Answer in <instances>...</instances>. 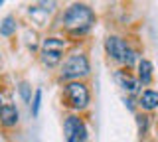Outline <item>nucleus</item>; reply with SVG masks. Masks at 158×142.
<instances>
[{
  "label": "nucleus",
  "mask_w": 158,
  "mask_h": 142,
  "mask_svg": "<svg viewBox=\"0 0 158 142\" xmlns=\"http://www.w3.org/2000/svg\"><path fill=\"white\" fill-rule=\"evenodd\" d=\"M95 22V14L85 4H73L63 14V26L73 34H83Z\"/></svg>",
  "instance_id": "nucleus-1"
},
{
  "label": "nucleus",
  "mask_w": 158,
  "mask_h": 142,
  "mask_svg": "<svg viewBox=\"0 0 158 142\" xmlns=\"http://www.w3.org/2000/svg\"><path fill=\"white\" fill-rule=\"evenodd\" d=\"M85 75H89V59L83 53L69 55L61 67V77L63 79H79Z\"/></svg>",
  "instance_id": "nucleus-2"
},
{
  "label": "nucleus",
  "mask_w": 158,
  "mask_h": 142,
  "mask_svg": "<svg viewBox=\"0 0 158 142\" xmlns=\"http://www.w3.org/2000/svg\"><path fill=\"white\" fill-rule=\"evenodd\" d=\"M65 51V42L59 38H48L42 43V63L48 67H56L63 57Z\"/></svg>",
  "instance_id": "nucleus-3"
},
{
  "label": "nucleus",
  "mask_w": 158,
  "mask_h": 142,
  "mask_svg": "<svg viewBox=\"0 0 158 142\" xmlns=\"http://www.w3.org/2000/svg\"><path fill=\"white\" fill-rule=\"evenodd\" d=\"M105 47H107V53L113 57V59L123 61V63H127V65L135 61V51H132L131 47L127 46V42L121 40V38H117V36L107 38Z\"/></svg>",
  "instance_id": "nucleus-4"
},
{
  "label": "nucleus",
  "mask_w": 158,
  "mask_h": 142,
  "mask_svg": "<svg viewBox=\"0 0 158 142\" xmlns=\"http://www.w3.org/2000/svg\"><path fill=\"white\" fill-rule=\"evenodd\" d=\"M65 99L69 101V105L73 109H85L89 103V91L83 83L71 81L65 85Z\"/></svg>",
  "instance_id": "nucleus-5"
},
{
  "label": "nucleus",
  "mask_w": 158,
  "mask_h": 142,
  "mask_svg": "<svg viewBox=\"0 0 158 142\" xmlns=\"http://www.w3.org/2000/svg\"><path fill=\"white\" fill-rule=\"evenodd\" d=\"M63 134L67 142H85L87 138V128L81 119L77 116H67L63 122Z\"/></svg>",
  "instance_id": "nucleus-6"
},
{
  "label": "nucleus",
  "mask_w": 158,
  "mask_h": 142,
  "mask_svg": "<svg viewBox=\"0 0 158 142\" xmlns=\"http://www.w3.org/2000/svg\"><path fill=\"white\" fill-rule=\"evenodd\" d=\"M0 122L4 126H14L18 122V109L12 105H2L0 109Z\"/></svg>",
  "instance_id": "nucleus-7"
},
{
  "label": "nucleus",
  "mask_w": 158,
  "mask_h": 142,
  "mask_svg": "<svg viewBox=\"0 0 158 142\" xmlns=\"http://www.w3.org/2000/svg\"><path fill=\"white\" fill-rule=\"evenodd\" d=\"M140 107L142 109H146V111H152V109H156L158 107V93L156 91H144L140 95Z\"/></svg>",
  "instance_id": "nucleus-8"
},
{
  "label": "nucleus",
  "mask_w": 158,
  "mask_h": 142,
  "mask_svg": "<svg viewBox=\"0 0 158 142\" xmlns=\"http://www.w3.org/2000/svg\"><path fill=\"white\" fill-rule=\"evenodd\" d=\"M138 79L144 85H148L152 81V63L150 61H146V59L138 61Z\"/></svg>",
  "instance_id": "nucleus-9"
},
{
  "label": "nucleus",
  "mask_w": 158,
  "mask_h": 142,
  "mask_svg": "<svg viewBox=\"0 0 158 142\" xmlns=\"http://www.w3.org/2000/svg\"><path fill=\"white\" fill-rule=\"evenodd\" d=\"M117 79H118V83L123 85V89H127L128 93H135L136 89H138V83L132 79L128 73H125V71H121V73H117Z\"/></svg>",
  "instance_id": "nucleus-10"
},
{
  "label": "nucleus",
  "mask_w": 158,
  "mask_h": 142,
  "mask_svg": "<svg viewBox=\"0 0 158 142\" xmlns=\"http://www.w3.org/2000/svg\"><path fill=\"white\" fill-rule=\"evenodd\" d=\"M16 30V24H14L12 18H4V22L0 24V34L2 36H10V34H14Z\"/></svg>",
  "instance_id": "nucleus-11"
},
{
  "label": "nucleus",
  "mask_w": 158,
  "mask_h": 142,
  "mask_svg": "<svg viewBox=\"0 0 158 142\" xmlns=\"http://www.w3.org/2000/svg\"><path fill=\"white\" fill-rule=\"evenodd\" d=\"M30 89H32V87H30L28 83H22V85H20V93H22V97H24L26 103H30Z\"/></svg>",
  "instance_id": "nucleus-12"
},
{
  "label": "nucleus",
  "mask_w": 158,
  "mask_h": 142,
  "mask_svg": "<svg viewBox=\"0 0 158 142\" xmlns=\"http://www.w3.org/2000/svg\"><path fill=\"white\" fill-rule=\"evenodd\" d=\"M40 99H42V91H36V97H34V107H32V112L38 115V109H40Z\"/></svg>",
  "instance_id": "nucleus-13"
},
{
  "label": "nucleus",
  "mask_w": 158,
  "mask_h": 142,
  "mask_svg": "<svg viewBox=\"0 0 158 142\" xmlns=\"http://www.w3.org/2000/svg\"><path fill=\"white\" fill-rule=\"evenodd\" d=\"M138 124H140V130H146V116H138Z\"/></svg>",
  "instance_id": "nucleus-14"
},
{
  "label": "nucleus",
  "mask_w": 158,
  "mask_h": 142,
  "mask_svg": "<svg viewBox=\"0 0 158 142\" xmlns=\"http://www.w3.org/2000/svg\"><path fill=\"white\" fill-rule=\"evenodd\" d=\"M0 109H2V95H0Z\"/></svg>",
  "instance_id": "nucleus-15"
}]
</instances>
